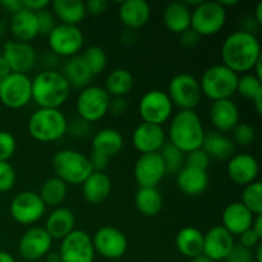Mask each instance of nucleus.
Returning <instances> with one entry per match:
<instances>
[{
    "label": "nucleus",
    "instance_id": "nucleus-43",
    "mask_svg": "<svg viewBox=\"0 0 262 262\" xmlns=\"http://www.w3.org/2000/svg\"><path fill=\"white\" fill-rule=\"evenodd\" d=\"M210 164H211V159L202 148H197V150L186 154V158H184V166L200 169V170L207 171Z\"/></svg>",
    "mask_w": 262,
    "mask_h": 262
},
{
    "label": "nucleus",
    "instance_id": "nucleus-47",
    "mask_svg": "<svg viewBox=\"0 0 262 262\" xmlns=\"http://www.w3.org/2000/svg\"><path fill=\"white\" fill-rule=\"evenodd\" d=\"M36 17H37L38 35L48 36L49 33L54 30V27L58 25V23H56V18L54 17L53 13L49 12L48 9L36 13Z\"/></svg>",
    "mask_w": 262,
    "mask_h": 262
},
{
    "label": "nucleus",
    "instance_id": "nucleus-63",
    "mask_svg": "<svg viewBox=\"0 0 262 262\" xmlns=\"http://www.w3.org/2000/svg\"><path fill=\"white\" fill-rule=\"evenodd\" d=\"M219 4L227 9L228 7H234V5L239 4V0H219Z\"/></svg>",
    "mask_w": 262,
    "mask_h": 262
},
{
    "label": "nucleus",
    "instance_id": "nucleus-14",
    "mask_svg": "<svg viewBox=\"0 0 262 262\" xmlns=\"http://www.w3.org/2000/svg\"><path fill=\"white\" fill-rule=\"evenodd\" d=\"M9 210L12 217L18 224L32 225L42 219L46 206L37 192L23 191L14 196Z\"/></svg>",
    "mask_w": 262,
    "mask_h": 262
},
{
    "label": "nucleus",
    "instance_id": "nucleus-11",
    "mask_svg": "<svg viewBox=\"0 0 262 262\" xmlns=\"http://www.w3.org/2000/svg\"><path fill=\"white\" fill-rule=\"evenodd\" d=\"M32 100V79L27 74L10 73L0 81V101L8 109L18 110Z\"/></svg>",
    "mask_w": 262,
    "mask_h": 262
},
{
    "label": "nucleus",
    "instance_id": "nucleus-44",
    "mask_svg": "<svg viewBox=\"0 0 262 262\" xmlns=\"http://www.w3.org/2000/svg\"><path fill=\"white\" fill-rule=\"evenodd\" d=\"M17 150V141L8 130H0V161H9Z\"/></svg>",
    "mask_w": 262,
    "mask_h": 262
},
{
    "label": "nucleus",
    "instance_id": "nucleus-29",
    "mask_svg": "<svg viewBox=\"0 0 262 262\" xmlns=\"http://www.w3.org/2000/svg\"><path fill=\"white\" fill-rule=\"evenodd\" d=\"M201 148L209 155L210 159L222 161H228L232 156H234L235 152V145L232 138L217 130H210L205 133Z\"/></svg>",
    "mask_w": 262,
    "mask_h": 262
},
{
    "label": "nucleus",
    "instance_id": "nucleus-27",
    "mask_svg": "<svg viewBox=\"0 0 262 262\" xmlns=\"http://www.w3.org/2000/svg\"><path fill=\"white\" fill-rule=\"evenodd\" d=\"M112 179L106 173L94 171L82 183V194L90 205H100L109 199L112 193Z\"/></svg>",
    "mask_w": 262,
    "mask_h": 262
},
{
    "label": "nucleus",
    "instance_id": "nucleus-28",
    "mask_svg": "<svg viewBox=\"0 0 262 262\" xmlns=\"http://www.w3.org/2000/svg\"><path fill=\"white\" fill-rule=\"evenodd\" d=\"M10 31L15 41L30 43L38 36V25L36 13L31 10L20 9L12 15L10 19Z\"/></svg>",
    "mask_w": 262,
    "mask_h": 262
},
{
    "label": "nucleus",
    "instance_id": "nucleus-24",
    "mask_svg": "<svg viewBox=\"0 0 262 262\" xmlns=\"http://www.w3.org/2000/svg\"><path fill=\"white\" fill-rule=\"evenodd\" d=\"M118 15L122 25L128 30H138L150 20L151 7L145 0H127L120 3Z\"/></svg>",
    "mask_w": 262,
    "mask_h": 262
},
{
    "label": "nucleus",
    "instance_id": "nucleus-41",
    "mask_svg": "<svg viewBox=\"0 0 262 262\" xmlns=\"http://www.w3.org/2000/svg\"><path fill=\"white\" fill-rule=\"evenodd\" d=\"M262 91V81L253 73H245L238 77L237 92L241 97L246 100H252L258 92Z\"/></svg>",
    "mask_w": 262,
    "mask_h": 262
},
{
    "label": "nucleus",
    "instance_id": "nucleus-34",
    "mask_svg": "<svg viewBox=\"0 0 262 262\" xmlns=\"http://www.w3.org/2000/svg\"><path fill=\"white\" fill-rule=\"evenodd\" d=\"M176 247L184 257L193 258L202 255L204 233L193 227H186L178 232L176 237Z\"/></svg>",
    "mask_w": 262,
    "mask_h": 262
},
{
    "label": "nucleus",
    "instance_id": "nucleus-54",
    "mask_svg": "<svg viewBox=\"0 0 262 262\" xmlns=\"http://www.w3.org/2000/svg\"><path fill=\"white\" fill-rule=\"evenodd\" d=\"M23 7L31 12L38 13L48 9L50 7V2L49 0H23Z\"/></svg>",
    "mask_w": 262,
    "mask_h": 262
},
{
    "label": "nucleus",
    "instance_id": "nucleus-8",
    "mask_svg": "<svg viewBox=\"0 0 262 262\" xmlns=\"http://www.w3.org/2000/svg\"><path fill=\"white\" fill-rule=\"evenodd\" d=\"M227 23V9L219 2H202L192 9L191 28L200 36L217 35Z\"/></svg>",
    "mask_w": 262,
    "mask_h": 262
},
{
    "label": "nucleus",
    "instance_id": "nucleus-18",
    "mask_svg": "<svg viewBox=\"0 0 262 262\" xmlns=\"http://www.w3.org/2000/svg\"><path fill=\"white\" fill-rule=\"evenodd\" d=\"M2 56L9 66L12 73L27 74L37 61V54L31 43L20 41H7L3 45Z\"/></svg>",
    "mask_w": 262,
    "mask_h": 262
},
{
    "label": "nucleus",
    "instance_id": "nucleus-57",
    "mask_svg": "<svg viewBox=\"0 0 262 262\" xmlns=\"http://www.w3.org/2000/svg\"><path fill=\"white\" fill-rule=\"evenodd\" d=\"M10 73H12V72H10L9 66H8V63L5 61V59L0 55V81L4 79L7 76H9Z\"/></svg>",
    "mask_w": 262,
    "mask_h": 262
},
{
    "label": "nucleus",
    "instance_id": "nucleus-10",
    "mask_svg": "<svg viewBox=\"0 0 262 262\" xmlns=\"http://www.w3.org/2000/svg\"><path fill=\"white\" fill-rule=\"evenodd\" d=\"M48 43L54 55L69 59L79 55L84 45V36L78 26L58 23L48 35Z\"/></svg>",
    "mask_w": 262,
    "mask_h": 262
},
{
    "label": "nucleus",
    "instance_id": "nucleus-52",
    "mask_svg": "<svg viewBox=\"0 0 262 262\" xmlns=\"http://www.w3.org/2000/svg\"><path fill=\"white\" fill-rule=\"evenodd\" d=\"M84 8H86V13L95 15H102L107 10V3L105 0H89L84 3Z\"/></svg>",
    "mask_w": 262,
    "mask_h": 262
},
{
    "label": "nucleus",
    "instance_id": "nucleus-62",
    "mask_svg": "<svg viewBox=\"0 0 262 262\" xmlns=\"http://www.w3.org/2000/svg\"><path fill=\"white\" fill-rule=\"evenodd\" d=\"M0 262H15V258L9 252L0 251Z\"/></svg>",
    "mask_w": 262,
    "mask_h": 262
},
{
    "label": "nucleus",
    "instance_id": "nucleus-56",
    "mask_svg": "<svg viewBox=\"0 0 262 262\" xmlns=\"http://www.w3.org/2000/svg\"><path fill=\"white\" fill-rule=\"evenodd\" d=\"M251 228H252V230L258 237L262 238V215H255Z\"/></svg>",
    "mask_w": 262,
    "mask_h": 262
},
{
    "label": "nucleus",
    "instance_id": "nucleus-30",
    "mask_svg": "<svg viewBox=\"0 0 262 262\" xmlns=\"http://www.w3.org/2000/svg\"><path fill=\"white\" fill-rule=\"evenodd\" d=\"M191 13L192 9H189L183 2L169 3L163 13V20L166 30L176 35H181L184 31L189 30Z\"/></svg>",
    "mask_w": 262,
    "mask_h": 262
},
{
    "label": "nucleus",
    "instance_id": "nucleus-59",
    "mask_svg": "<svg viewBox=\"0 0 262 262\" xmlns=\"http://www.w3.org/2000/svg\"><path fill=\"white\" fill-rule=\"evenodd\" d=\"M253 19L256 20L258 26L262 25V2L258 3L255 8V14H253Z\"/></svg>",
    "mask_w": 262,
    "mask_h": 262
},
{
    "label": "nucleus",
    "instance_id": "nucleus-16",
    "mask_svg": "<svg viewBox=\"0 0 262 262\" xmlns=\"http://www.w3.org/2000/svg\"><path fill=\"white\" fill-rule=\"evenodd\" d=\"M133 174L138 187L158 188L160 182L166 177V169L160 154H141L136 160Z\"/></svg>",
    "mask_w": 262,
    "mask_h": 262
},
{
    "label": "nucleus",
    "instance_id": "nucleus-6",
    "mask_svg": "<svg viewBox=\"0 0 262 262\" xmlns=\"http://www.w3.org/2000/svg\"><path fill=\"white\" fill-rule=\"evenodd\" d=\"M238 74L225 67L224 64H215L204 72L200 82L202 96L211 101L232 99L237 92Z\"/></svg>",
    "mask_w": 262,
    "mask_h": 262
},
{
    "label": "nucleus",
    "instance_id": "nucleus-2",
    "mask_svg": "<svg viewBox=\"0 0 262 262\" xmlns=\"http://www.w3.org/2000/svg\"><path fill=\"white\" fill-rule=\"evenodd\" d=\"M205 128L200 115L194 110H179L170 118L169 143L184 154L202 147Z\"/></svg>",
    "mask_w": 262,
    "mask_h": 262
},
{
    "label": "nucleus",
    "instance_id": "nucleus-13",
    "mask_svg": "<svg viewBox=\"0 0 262 262\" xmlns=\"http://www.w3.org/2000/svg\"><path fill=\"white\" fill-rule=\"evenodd\" d=\"M58 252L61 262H94L96 255L92 237L82 229H74L61 239Z\"/></svg>",
    "mask_w": 262,
    "mask_h": 262
},
{
    "label": "nucleus",
    "instance_id": "nucleus-38",
    "mask_svg": "<svg viewBox=\"0 0 262 262\" xmlns=\"http://www.w3.org/2000/svg\"><path fill=\"white\" fill-rule=\"evenodd\" d=\"M83 61L86 63L87 68L90 69L92 76H99L104 73L107 67V55L102 48L97 45H91L79 54Z\"/></svg>",
    "mask_w": 262,
    "mask_h": 262
},
{
    "label": "nucleus",
    "instance_id": "nucleus-25",
    "mask_svg": "<svg viewBox=\"0 0 262 262\" xmlns=\"http://www.w3.org/2000/svg\"><path fill=\"white\" fill-rule=\"evenodd\" d=\"M76 216L68 207H55L48 215L45 230L53 241H61L76 229Z\"/></svg>",
    "mask_w": 262,
    "mask_h": 262
},
{
    "label": "nucleus",
    "instance_id": "nucleus-42",
    "mask_svg": "<svg viewBox=\"0 0 262 262\" xmlns=\"http://www.w3.org/2000/svg\"><path fill=\"white\" fill-rule=\"evenodd\" d=\"M232 141L234 142V145L246 147V146H250L255 142L256 129L255 127H252V125L248 124V123L239 122L235 125L234 129L232 130Z\"/></svg>",
    "mask_w": 262,
    "mask_h": 262
},
{
    "label": "nucleus",
    "instance_id": "nucleus-12",
    "mask_svg": "<svg viewBox=\"0 0 262 262\" xmlns=\"http://www.w3.org/2000/svg\"><path fill=\"white\" fill-rule=\"evenodd\" d=\"M173 104L163 90H150L141 97L138 113L142 122L163 125L173 117Z\"/></svg>",
    "mask_w": 262,
    "mask_h": 262
},
{
    "label": "nucleus",
    "instance_id": "nucleus-36",
    "mask_svg": "<svg viewBox=\"0 0 262 262\" xmlns=\"http://www.w3.org/2000/svg\"><path fill=\"white\" fill-rule=\"evenodd\" d=\"M135 86L133 74L125 68L113 69L105 79V91L110 97H125Z\"/></svg>",
    "mask_w": 262,
    "mask_h": 262
},
{
    "label": "nucleus",
    "instance_id": "nucleus-49",
    "mask_svg": "<svg viewBox=\"0 0 262 262\" xmlns=\"http://www.w3.org/2000/svg\"><path fill=\"white\" fill-rule=\"evenodd\" d=\"M89 160L92 166V170L101 171V173H105V170H106L110 163V158H107V156L104 155V154L96 152V151H92Z\"/></svg>",
    "mask_w": 262,
    "mask_h": 262
},
{
    "label": "nucleus",
    "instance_id": "nucleus-31",
    "mask_svg": "<svg viewBox=\"0 0 262 262\" xmlns=\"http://www.w3.org/2000/svg\"><path fill=\"white\" fill-rule=\"evenodd\" d=\"M50 7L54 17L61 25L78 26L87 14L84 3L81 0H54Z\"/></svg>",
    "mask_w": 262,
    "mask_h": 262
},
{
    "label": "nucleus",
    "instance_id": "nucleus-15",
    "mask_svg": "<svg viewBox=\"0 0 262 262\" xmlns=\"http://www.w3.org/2000/svg\"><path fill=\"white\" fill-rule=\"evenodd\" d=\"M95 253L106 260H119L128 250V239L124 233L114 227H101L92 237Z\"/></svg>",
    "mask_w": 262,
    "mask_h": 262
},
{
    "label": "nucleus",
    "instance_id": "nucleus-4",
    "mask_svg": "<svg viewBox=\"0 0 262 262\" xmlns=\"http://www.w3.org/2000/svg\"><path fill=\"white\" fill-rule=\"evenodd\" d=\"M27 128L33 140L42 143L55 142L67 135L68 119L60 109L38 107L30 117Z\"/></svg>",
    "mask_w": 262,
    "mask_h": 262
},
{
    "label": "nucleus",
    "instance_id": "nucleus-20",
    "mask_svg": "<svg viewBox=\"0 0 262 262\" xmlns=\"http://www.w3.org/2000/svg\"><path fill=\"white\" fill-rule=\"evenodd\" d=\"M260 165L255 156L250 154H234L228 160L227 174L233 183L246 187L257 181Z\"/></svg>",
    "mask_w": 262,
    "mask_h": 262
},
{
    "label": "nucleus",
    "instance_id": "nucleus-35",
    "mask_svg": "<svg viewBox=\"0 0 262 262\" xmlns=\"http://www.w3.org/2000/svg\"><path fill=\"white\" fill-rule=\"evenodd\" d=\"M136 209L146 217H155L164 207V200L158 188H140L135 196Z\"/></svg>",
    "mask_w": 262,
    "mask_h": 262
},
{
    "label": "nucleus",
    "instance_id": "nucleus-23",
    "mask_svg": "<svg viewBox=\"0 0 262 262\" xmlns=\"http://www.w3.org/2000/svg\"><path fill=\"white\" fill-rule=\"evenodd\" d=\"M255 215L246 209L241 202H232L228 205L222 214V227L234 237H239L242 233L252 227Z\"/></svg>",
    "mask_w": 262,
    "mask_h": 262
},
{
    "label": "nucleus",
    "instance_id": "nucleus-39",
    "mask_svg": "<svg viewBox=\"0 0 262 262\" xmlns=\"http://www.w3.org/2000/svg\"><path fill=\"white\" fill-rule=\"evenodd\" d=\"M241 204L253 215H262V183L256 181L245 187L241 197Z\"/></svg>",
    "mask_w": 262,
    "mask_h": 262
},
{
    "label": "nucleus",
    "instance_id": "nucleus-45",
    "mask_svg": "<svg viewBox=\"0 0 262 262\" xmlns=\"http://www.w3.org/2000/svg\"><path fill=\"white\" fill-rule=\"evenodd\" d=\"M17 174L9 161H0V192H8L14 187Z\"/></svg>",
    "mask_w": 262,
    "mask_h": 262
},
{
    "label": "nucleus",
    "instance_id": "nucleus-1",
    "mask_svg": "<svg viewBox=\"0 0 262 262\" xmlns=\"http://www.w3.org/2000/svg\"><path fill=\"white\" fill-rule=\"evenodd\" d=\"M223 64L239 73H250L258 60H261V45L255 33L238 30L227 36L220 49Z\"/></svg>",
    "mask_w": 262,
    "mask_h": 262
},
{
    "label": "nucleus",
    "instance_id": "nucleus-51",
    "mask_svg": "<svg viewBox=\"0 0 262 262\" xmlns=\"http://www.w3.org/2000/svg\"><path fill=\"white\" fill-rule=\"evenodd\" d=\"M128 110V101L125 97H112L109 104V113L115 117L124 115Z\"/></svg>",
    "mask_w": 262,
    "mask_h": 262
},
{
    "label": "nucleus",
    "instance_id": "nucleus-32",
    "mask_svg": "<svg viewBox=\"0 0 262 262\" xmlns=\"http://www.w3.org/2000/svg\"><path fill=\"white\" fill-rule=\"evenodd\" d=\"M124 147V137L115 128H102L92 137V151L104 154L107 158L118 155Z\"/></svg>",
    "mask_w": 262,
    "mask_h": 262
},
{
    "label": "nucleus",
    "instance_id": "nucleus-9",
    "mask_svg": "<svg viewBox=\"0 0 262 262\" xmlns=\"http://www.w3.org/2000/svg\"><path fill=\"white\" fill-rule=\"evenodd\" d=\"M168 96L179 110H194L201 102L202 92L199 79L189 73H179L168 84Z\"/></svg>",
    "mask_w": 262,
    "mask_h": 262
},
{
    "label": "nucleus",
    "instance_id": "nucleus-17",
    "mask_svg": "<svg viewBox=\"0 0 262 262\" xmlns=\"http://www.w3.org/2000/svg\"><path fill=\"white\" fill-rule=\"evenodd\" d=\"M53 239L42 227H32L20 237L18 252L25 262H38L51 251Z\"/></svg>",
    "mask_w": 262,
    "mask_h": 262
},
{
    "label": "nucleus",
    "instance_id": "nucleus-26",
    "mask_svg": "<svg viewBox=\"0 0 262 262\" xmlns=\"http://www.w3.org/2000/svg\"><path fill=\"white\" fill-rule=\"evenodd\" d=\"M177 187L188 197L201 196L209 187V174L206 170L183 166L177 174Z\"/></svg>",
    "mask_w": 262,
    "mask_h": 262
},
{
    "label": "nucleus",
    "instance_id": "nucleus-33",
    "mask_svg": "<svg viewBox=\"0 0 262 262\" xmlns=\"http://www.w3.org/2000/svg\"><path fill=\"white\" fill-rule=\"evenodd\" d=\"M61 74L68 81L71 89L76 90H82L84 87L90 86V82L94 78V76L91 74L90 69L87 68L86 63L81 58V55H76L73 58L67 59Z\"/></svg>",
    "mask_w": 262,
    "mask_h": 262
},
{
    "label": "nucleus",
    "instance_id": "nucleus-60",
    "mask_svg": "<svg viewBox=\"0 0 262 262\" xmlns=\"http://www.w3.org/2000/svg\"><path fill=\"white\" fill-rule=\"evenodd\" d=\"M43 258H45L46 262H61L58 251H56V252L55 251H50V252H49Z\"/></svg>",
    "mask_w": 262,
    "mask_h": 262
},
{
    "label": "nucleus",
    "instance_id": "nucleus-53",
    "mask_svg": "<svg viewBox=\"0 0 262 262\" xmlns=\"http://www.w3.org/2000/svg\"><path fill=\"white\" fill-rule=\"evenodd\" d=\"M200 38L201 37H200L192 28H189V30L184 31L183 33L179 35V42H181V45L184 46V48L192 49L199 43Z\"/></svg>",
    "mask_w": 262,
    "mask_h": 262
},
{
    "label": "nucleus",
    "instance_id": "nucleus-19",
    "mask_svg": "<svg viewBox=\"0 0 262 262\" xmlns=\"http://www.w3.org/2000/svg\"><path fill=\"white\" fill-rule=\"evenodd\" d=\"M132 143L140 154L160 152L166 143V133L163 125L142 122L133 130Z\"/></svg>",
    "mask_w": 262,
    "mask_h": 262
},
{
    "label": "nucleus",
    "instance_id": "nucleus-37",
    "mask_svg": "<svg viewBox=\"0 0 262 262\" xmlns=\"http://www.w3.org/2000/svg\"><path fill=\"white\" fill-rule=\"evenodd\" d=\"M38 194L46 207H59L68 196V184L56 177H51L43 182Z\"/></svg>",
    "mask_w": 262,
    "mask_h": 262
},
{
    "label": "nucleus",
    "instance_id": "nucleus-58",
    "mask_svg": "<svg viewBox=\"0 0 262 262\" xmlns=\"http://www.w3.org/2000/svg\"><path fill=\"white\" fill-rule=\"evenodd\" d=\"M251 101H252L253 106H255L256 113H257L258 115H261V113H262V91L258 92V94L256 95L252 100H251Z\"/></svg>",
    "mask_w": 262,
    "mask_h": 262
},
{
    "label": "nucleus",
    "instance_id": "nucleus-61",
    "mask_svg": "<svg viewBox=\"0 0 262 262\" xmlns=\"http://www.w3.org/2000/svg\"><path fill=\"white\" fill-rule=\"evenodd\" d=\"M253 261L262 262V245L261 243L255 248V250H253Z\"/></svg>",
    "mask_w": 262,
    "mask_h": 262
},
{
    "label": "nucleus",
    "instance_id": "nucleus-64",
    "mask_svg": "<svg viewBox=\"0 0 262 262\" xmlns=\"http://www.w3.org/2000/svg\"><path fill=\"white\" fill-rule=\"evenodd\" d=\"M191 262H212V261L209 260L205 255H199L196 256V257L191 258Z\"/></svg>",
    "mask_w": 262,
    "mask_h": 262
},
{
    "label": "nucleus",
    "instance_id": "nucleus-21",
    "mask_svg": "<svg viewBox=\"0 0 262 262\" xmlns=\"http://www.w3.org/2000/svg\"><path fill=\"white\" fill-rule=\"evenodd\" d=\"M235 245L234 237L224 229L222 225H215L204 233V250L202 255L212 262L223 261L227 258L233 246Z\"/></svg>",
    "mask_w": 262,
    "mask_h": 262
},
{
    "label": "nucleus",
    "instance_id": "nucleus-50",
    "mask_svg": "<svg viewBox=\"0 0 262 262\" xmlns=\"http://www.w3.org/2000/svg\"><path fill=\"white\" fill-rule=\"evenodd\" d=\"M261 237H258L255 232L252 230V228H250L248 230H246L245 233L239 235V245L243 247L248 248V250H255L258 245L261 243Z\"/></svg>",
    "mask_w": 262,
    "mask_h": 262
},
{
    "label": "nucleus",
    "instance_id": "nucleus-46",
    "mask_svg": "<svg viewBox=\"0 0 262 262\" xmlns=\"http://www.w3.org/2000/svg\"><path fill=\"white\" fill-rule=\"evenodd\" d=\"M90 132H91V124L81 118L76 117L68 122L67 133H69L73 138H84L89 136Z\"/></svg>",
    "mask_w": 262,
    "mask_h": 262
},
{
    "label": "nucleus",
    "instance_id": "nucleus-22",
    "mask_svg": "<svg viewBox=\"0 0 262 262\" xmlns=\"http://www.w3.org/2000/svg\"><path fill=\"white\" fill-rule=\"evenodd\" d=\"M209 119L217 132H232L241 122L239 107L232 99L212 101L209 107Z\"/></svg>",
    "mask_w": 262,
    "mask_h": 262
},
{
    "label": "nucleus",
    "instance_id": "nucleus-48",
    "mask_svg": "<svg viewBox=\"0 0 262 262\" xmlns=\"http://www.w3.org/2000/svg\"><path fill=\"white\" fill-rule=\"evenodd\" d=\"M227 262H255L253 261V250L243 247L239 243L233 246L232 251L225 258Z\"/></svg>",
    "mask_w": 262,
    "mask_h": 262
},
{
    "label": "nucleus",
    "instance_id": "nucleus-40",
    "mask_svg": "<svg viewBox=\"0 0 262 262\" xmlns=\"http://www.w3.org/2000/svg\"><path fill=\"white\" fill-rule=\"evenodd\" d=\"M160 156L165 165L166 174H178L179 170L184 166V158L186 154L182 152L179 148L173 146L171 143H165L160 150Z\"/></svg>",
    "mask_w": 262,
    "mask_h": 262
},
{
    "label": "nucleus",
    "instance_id": "nucleus-5",
    "mask_svg": "<svg viewBox=\"0 0 262 262\" xmlns=\"http://www.w3.org/2000/svg\"><path fill=\"white\" fill-rule=\"evenodd\" d=\"M53 169L56 178L72 186H82L94 173L89 156L73 148L59 150L53 158Z\"/></svg>",
    "mask_w": 262,
    "mask_h": 262
},
{
    "label": "nucleus",
    "instance_id": "nucleus-7",
    "mask_svg": "<svg viewBox=\"0 0 262 262\" xmlns=\"http://www.w3.org/2000/svg\"><path fill=\"white\" fill-rule=\"evenodd\" d=\"M110 99L104 87L90 86L81 90L76 100L77 117L92 124L101 120L109 113Z\"/></svg>",
    "mask_w": 262,
    "mask_h": 262
},
{
    "label": "nucleus",
    "instance_id": "nucleus-3",
    "mask_svg": "<svg viewBox=\"0 0 262 262\" xmlns=\"http://www.w3.org/2000/svg\"><path fill=\"white\" fill-rule=\"evenodd\" d=\"M71 91L68 81L55 69H45L32 79V100L42 109H60Z\"/></svg>",
    "mask_w": 262,
    "mask_h": 262
},
{
    "label": "nucleus",
    "instance_id": "nucleus-55",
    "mask_svg": "<svg viewBox=\"0 0 262 262\" xmlns=\"http://www.w3.org/2000/svg\"><path fill=\"white\" fill-rule=\"evenodd\" d=\"M0 5L12 15L25 8L23 7V0H3V2H0Z\"/></svg>",
    "mask_w": 262,
    "mask_h": 262
}]
</instances>
